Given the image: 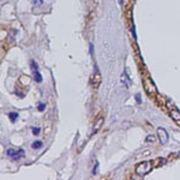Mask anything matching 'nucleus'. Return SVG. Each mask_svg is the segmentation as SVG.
Listing matches in <instances>:
<instances>
[{
    "instance_id": "obj_6",
    "label": "nucleus",
    "mask_w": 180,
    "mask_h": 180,
    "mask_svg": "<svg viewBox=\"0 0 180 180\" xmlns=\"http://www.w3.org/2000/svg\"><path fill=\"white\" fill-rule=\"evenodd\" d=\"M120 79H121V84H124L125 88H129L131 85V79L129 78V76H127L126 72H124V73L121 75V78Z\"/></svg>"
},
{
    "instance_id": "obj_15",
    "label": "nucleus",
    "mask_w": 180,
    "mask_h": 180,
    "mask_svg": "<svg viewBox=\"0 0 180 180\" xmlns=\"http://www.w3.org/2000/svg\"><path fill=\"white\" fill-rule=\"evenodd\" d=\"M131 33H132L133 39H137V35H136V29H134V25H133V24H132V26H131Z\"/></svg>"
},
{
    "instance_id": "obj_5",
    "label": "nucleus",
    "mask_w": 180,
    "mask_h": 180,
    "mask_svg": "<svg viewBox=\"0 0 180 180\" xmlns=\"http://www.w3.org/2000/svg\"><path fill=\"white\" fill-rule=\"evenodd\" d=\"M169 114H170V118H172L177 124L180 125V112L178 109H175V108H173V109H170Z\"/></svg>"
},
{
    "instance_id": "obj_16",
    "label": "nucleus",
    "mask_w": 180,
    "mask_h": 180,
    "mask_svg": "<svg viewBox=\"0 0 180 180\" xmlns=\"http://www.w3.org/2000/svg\"><path fill=\"white\" fill-rule=\"evenodd\" d=\"M155 139H156V137L155 136H150V134H149V136L147 137V142H155Z\"/></svg>"
},
{
    "instance_id": "obj_12",
    "label": "nucleus",
    "mask_w": 180,
    "mask_h": 180,
    "mask_svg": "<svg viewBox=\"0 0 180 180\" xmlns=\"http://www.w3.org/2000/svg\"><path fill=\"white\" fill-rule=\"evenodd\" d=\"M44 109H46V103H44V102H39V105H37V111H39V112H43Z\"/></svg>"
},
{
    "instance_id": "obj_11",
    "label": "nucleus",
    "mask_w": 180,
    "mask_h": 180,
    "mask_svg": "<svg viewBox=\"0 0 180 180\" xmlns=\"http://www.w3.org/2000/svg\"><path fill=\"white\" fill-rule=\"evenodd\" d=\"M102 124H103V118H100V119L96 121V124H95V126H94V132H96L98 129H100Z\"/></svg>"
},
{
    "instance_id": "obj_8",
    "label": "nucleus",
    "mask_w": 180,
    "mask_h": 180,
    "mask_svg": "<svg viewBox=\"0 0 180 180\" xmlns=\"http://www.w3.org/2000/svg\"><path fill=\"white\" fill-rule=\"evenodd\" d=\"M7 116H8V119H10L11 123H16L17 119H18V116H19V113L18 112H10L7 114Z\"/></svg>"
},
{
    "instance_id": "obj_1",
    "label": "nucleus",
    "mask_w": 180,
    "mask_h": 180,
    "mask_svg": "<svg viewBox=\"0 0 180 180\" xmlns=\"http://www.w3.org/2000/svg\"><path fill=\"white\" fill-rule=\"evenodd\" d=\"M6 155L8 157H11L12 161H18V160L24 157L25 152H24V149H22V148L18 149V150L13 149V148H8V149H6Z\"/></svg>"
},
{
    "instance_id": "obj_4",
    "label": "nucleus",
    "mask_w": 180,
    "mask_h": 180,
    "mask_svg": "<svg viewBox=\"0 0 180 180\" xmlns=\"http://www.w3.org/2000/svg\"><path fill=\"white\" fill-rule=\"evenodd\" d=\"M157 137L161 144H166L168 142V133L163 127H159L157 129Z\"/></svg>"
},
{
    "instance_id": "obj_3",
    "label": "nucleus",
    "mask_w": 180,
    "mask_h": 180,
    "mask_svg": "<svg viewBox=\"0 0 180 180\" xmlns=\"http://www.w3.org/2000/svg\"><path fill=\"white\" fill-rule=\"evenodd\" d=\"M144 90L149 94V95H156L157 94V88L155 87V84L152 83V80L150 78H145L144 79Z\"/></svg>"
},
{
    "instance_id": "obj_14",
    "label": "nucleus",
    "mask_w": 180,
    "mask_h": 180,
    "mask_svg": "<svg viewBox=\"0 0 180 180\" xmlns=\"http://www.w3.org/2000/svg\"><path fill=\"white\" fill-rule=\"evenodd\" d=\"M31 131H33L34 136H39L40 132H41V127H31Z\"/></svg>"
},
{
    "instance_id": "obj_9",
    "label": "nucleus",
    "mask_w": 180,
    "mask_h": 180,
    "mask_svg": "<svg viewBox=\"0 0 180 180\" xmlns=\"http://www.w3.org/2000/svg\"><path fill=\"white\" fill-rule=\"evenodd\" d=\"M93 78H94V83L97 85V84H100V82H101V75H100V72H98V70L96 69V71H95V73H94V76H93Z\"/></svg>"
},
{
    "instance_id": "obj_13",
    "label": "nucleus",
    "mask_w": 180,
    "mask_h": 180,
    "mask_svg": "<svg viewBox=\"0 0 180 180\" xmlns=\"http://www.w3.org/2000/svg\"><path fill=\"white\" fill-rule=\"evenodd\" d=\"M30 67L31 70H39V65H37V62H36L35 60H30Z\"/></svg>"
},
{
    "instance_id": "obj_18",
    "label": "nucleus",
    "mask_w": 180,
    "mask_h": 180,
    "mask_svg": "<svg viewBox=\"0 0 180 180\" xmlns=\"http://www.w3.org/2000/svg\"><path fill=\"white\" fill-rule=\"evenodd\" d=\"M123 1H124V0H119V3H120V4H123Z\"/></svg>"
},
{
    "instance_id": "obj_2",
    "label": "nucleus",
    "mask_w": 180,
    "mask_h": 180,
    "mask_svg": "<svg viewBox=\"0 0 180 180\" xmlns=\"http://www.w3.org/2000/svg\"><path fill=\"white\" fill-rule=\"evenodd\" d=\"M151 162L149 161H145V162H142V163H139L137 167H136V173L141 177L143 175H147L150 170H151Z\"/></svg>"
},
{
    "instance_id": "obj_20",
    "label": "nucleus",
    "mask_w": 180,
    "mask_h": 180,
    "mask_svg": "<svg viewBox=\"0 0 180 180\" xmlns=\"http://www.w3.org/2000/svg\"><path fill=\"white\" fill-rule=\"evenodd\" d=\"M133 1H134V0H133Z\"/></svg>"
},
{
    "instance_id": "obj_19",
    "label": "nucleus",
    "mask_w": 180,
    "mask_h": 180,
    "mask_svg": "<svg viewBox=\"0 0 180 180\" xmlns=\"http://www.w3.org/2000/svg\"><path fill=\"white\" fill-rule=\"evenodd\" d=\"M178 156H179V157H180V151H179V154H178Z\"/></svg>"
},
{
    "instance_id": "obj_7",
    "label": "nucleus",
    "mask_w": 180,
    "mask_h": 180,
    "mask_svg": "<svg viewBox=\"0 0 180 180\" xmlns=\"http://www.w3.org/2000/svg\"><path fill=\"white\" fill-rule=\"evenodd\" d=\"M33 78L36 83H42V80H43V77L40 73L39 70H33Z\"/></svg>"
},
{
    "instance_id": "obj_10",
    "label": "nucleus",
    "mask_w": 180,
    "mask_h": 180,
    "mask_svg": "<svg viewBox=\"0 0 180 180\" xmlns=\"http://www.w3.org/2000/svg\"><path fill=\"white\" fill-rule=\"evenodd\" d=\"M42 147H43L42 141H35L34 143H31V148H33L34 150H39V149H41Z\"/></svg>"
},
{
    "instance_id": "obj_17",
    "label": "nucleus",
    "mask_w": 180,
    "mask_h": 180,
    "mask_svg": "<svg viewBox=\"0 0 180 180\" xmlns=\"http://www.w3.org/2000/svg\"><path fill=\"white\" fill-rule=\"evenodd\" d=\"M136 100H137V103H139V105L142 103V100H141V95H139V94H137V95H136Z\"/></svg>"
}]
</instances>
